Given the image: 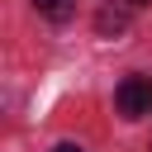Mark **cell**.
I'll use <instances>...</instances> for the list:
<instances>
[{
    "label": "cell",
    "instance_id": "5",
    "mask_svg": "<svg viewBox=\"0 0 152 152\" xmlns=\"http://www.w3.org/2000/svg\"><path fill=\"white\" fill-rule=\"evenodd\" d=\"M128 5H133V10H138V5H152V0H128Z\"/></svg>",
    "mask_w": 152,
    "mask_h": 152
},
{
    "label": "cell",
    "instance_id": "2",
    "mask_svg": "<svg viewBox=\"0 0 152 152\" xmlns=\"http://www.w3.org/2000/svg\"><path fill=\"white\" fill-rule=\"evenodd\" d=\"M95 24H100V33H124V28H128V14H114V10H100V19H95Z\"/></svg>",
    "mask_w": 152,
    "mask_h": 152
},
{
    "label": "cell",
    "instance_id": "3",
    "mask_svg": "<svg viewBox=\"0 0 152 152\" xmlns=\"http://www.w3.org/2000/svg\"><path fill=\"white\" fill-rule=\"evenodd\" d=\"M33 10H38V14H52V19H66V14H71L66 0H33Z\"/></svg>",
    "mask_w": 152,
    "mask_h": 152
},
{
    "label": "cell",
    "instance_id": "4",
    "mask_svg": "<svg viewBox=\"0 0 152 152\" xmlns=\"http://www.w3.org/2000/svg\"><path fill=\"white\" fill-rule=\"evenodd\" d=\"M52 152H86V147H76V142H57Z\"/></svg>",
    "mask_w": 152,
    "mask_h": 152
},
{
    "label": "cell",
    "instance_id": "1",
    "mask_svg": "<svg viewBox=\"0 0 152 152\" xmlns=\"http://www.w3.org/2000/svg\"><path fill=\"white\" fill-rule=\"evenodd\" d=\"M114 104H119V114H124V119H142V114H152V81H142V76L119 81Z\"/></svg>",
    "mask_w": 152,
    "mask_h": 152
}]
</instances>
